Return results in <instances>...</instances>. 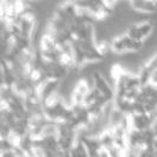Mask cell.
I'll return each instance as SVG.
<instances>
[{
	"instance_id": "6da1fadb",
	"label": "cell",
	"mask_w": 157,
	"mask_h": 157,
	"mask_svg": "<svg viewBox=\"0 0 157 157\" xmlns=\"http://www.w3.org/2000/svg\"><path fill=\"white\" fill-rule=\"evenodd\" d=\"M152 31H154V23L149 21V20H143L140 23L129 25L125 33L131 39L145 41L150 38V36L152 34Z\"/></svg>"
},
{
	"instance_id": "7a4b0ae2",
	"label": "cell",
	"mask_w": 157,
	"mask_h": 157,
	"mask_svg": "<svg viewBox=\"0 0 157 157\" xmlns=\"http://www.w3.org/2000/svg\"><path fill=\"white\" fill-rule=\"evenodd\" d=\"M91 79H92L94 87H96L109 102H113V99H115V89L105 79V77L103 76L102 73L99 71L94 72V75L91 76Z\"/></svg>"
},
{
	"instance_id": "3957f363",
	"label": "cell",
	"mask_w": 157,
	"mask_h": 157,
	"mask_svg": "<svg viewBox=\"0 0 157 157\" xmlns=\"http://www.w3.org/2000/svg\"><path fill=\"white\" fill-rule=\"evenodd\" d=\"M129 6L132 11L141 13H154L157 11V1H144V0H135L130 1Z\"/></svg>"
},
{
	"instance_id": "277c9868",
	"label": "cell",
	"mask_w": 157,
	"mask_h": 157,
	"mask_svg": "<svg viewBox=\"0 0 157 157\" xmlns=\"http://www.w3.org/2000/svg\"><path fill=\"white\" fill-rule=\"evenodd\" d=\"M69 154H70V157H90L87 148L85 147V144L82 142V140H78L76 145L71 149Z\"/></svg>"
}]
</instances>
